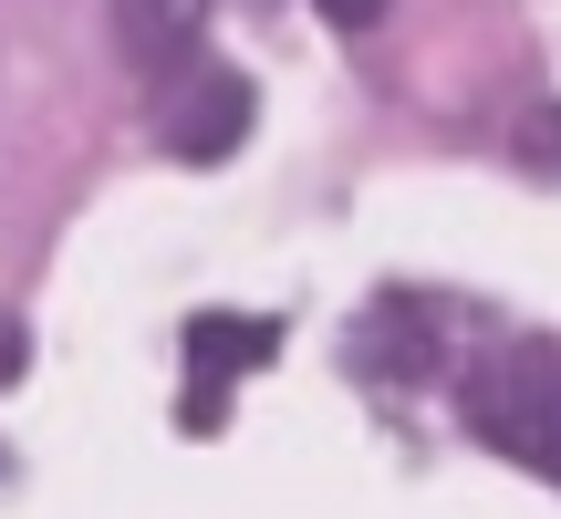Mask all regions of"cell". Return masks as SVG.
<instances>
[{
	"label": "cell",
	"mask_w": 561,
	"mask_h": 519,
	"mask_svg": "<svg viewBox=\"0 0 561 519\" xmlns=\"http://www.w3.org/2000/svg\"><path fill=\"white\" fill-rule=\"evenodd\" d=\"M468 426H479V447L541 468L561 488V343H510V354H489L479 374H468Z\"/></svg>",
	"instance_id": "obj_1"
},
{
	"label": "cell",
	"mask_w": 561,
	"mask_h": 519,
	"mask_svg": "<svg viewBox=\"0 0 561 519\" xmlns=\"http://www.w3.org/2000/svg\"><path fill=\"white\" fill-rule=\"evenodd\" d=\"M250 115H261L250 73H229V62H198V73H187V94L167 104V157H178V166H219V157H240Z\"/></svg>",
	"instance_id": "obj_2"
},
{
	"label": "cell",
	"mask_w": 561,
	"mask_h": 519,
	"mask_svg": "<svg viewBox=\"0 0 561 519\" xmlns=\"http://www.w3.org/2000/svg\"><path fill=\"white\" fill-rule=\"evenodd\" d=\"M280 354V322H250V312H198L187 322V374H198V405H187V426H219V384L261 374Z\"/></svg>",
	"instance_id": "obj_3"
},
{
	"label": "cell",
	"mask_w": 561,
	"mask_h": 519,
	"mask_svg": "<svg viewBox=\"0 0 561 519\" xmlns=\"http://www.w3.org/2000/svg\"><path fill=\"white\" fill-rule=\"evenodd\" d=\"M198 42H208V0H115V53L136 62L146 83L198 62Z\"/></svg>",
	"instance_id": "obj_4"
},
{
	"label": "cell",
	"mask_w": 561,
	"mask_h": 519,
	"mask_svg": "<svg viewBox=\"0 0 561 519\" xmlns=\"http://www.w3.org/2000/svg\"><path fill=\"white\" fill-rule=\"evenodd\" d=\"M312 11L333 21V32H375V21H385V0H312Z\"/></svg>",
	"instance_id": "obj_5"
},
{
	"label": "cell",
	"mask_w": 561,
	"mask_h": 519,
	"mask_svg": "<svg viewBox=\"0 0 561 519\" xmlns=\"http://www.w3.org/2000/svg\"><path fill=\"white\" fill-rule=\"evenodd\" d=\"M21 364H32V333H21V322H0V384H21Z\"/></svg>",
	"instance_id": "obj_6"
}]
</instances>
